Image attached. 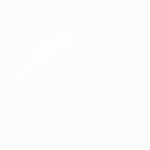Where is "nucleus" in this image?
Here are the masks:
<instances>
[]
</instances>
